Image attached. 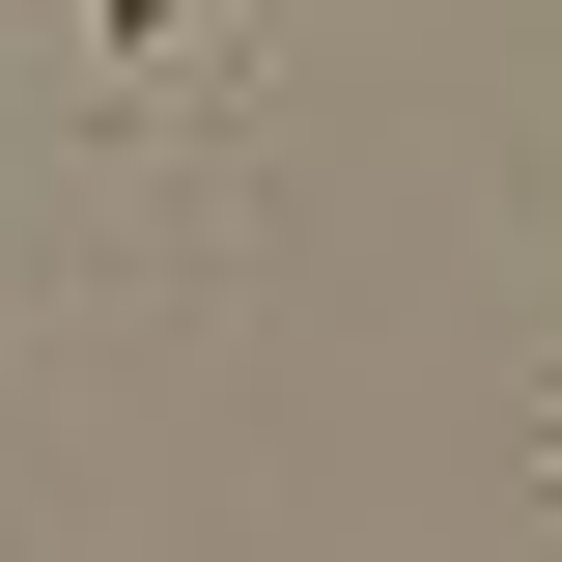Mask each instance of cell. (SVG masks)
Listing matches in <instances>:
<instances>
[{
  "mask_svg": "<svg viewBox=\"0 0 562 562\" xmlns=\"http://www.w3.org/2000/svg\"><path fill=\"white\" fill-rule=\"evenodd\" d=\"M169 29H198V0H113V57H169Z\"/></svg>",
  "mask_w": 562,
  "mask_h": 562,
  "instance_id": "6da1fadb",
  "label": "cell"
}]
</instances>
